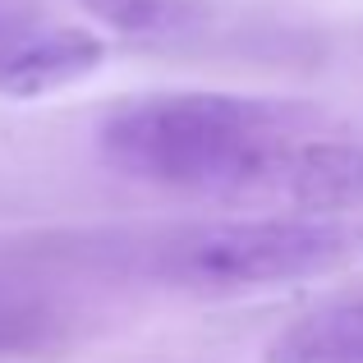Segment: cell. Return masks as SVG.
Instances as JSON below:
<instances>
[{"instance_id":"cell-1","label":"cell","mask_w":363,"mask_h":363,"mask_svg":"<svg viewBox=\"0 0 363 363\" xmlns=\"http://www.w3.org/2000/svg\"><path fill=\"white\" fill-rule=\"evenodd\" d=\"M313 129L299 101L244 92H152L111 111L101 152L129 179L175 194L253 203L276 143Z\"/></svg>"},{"instance_id":"cell-2","label":"cell","mask_w":363,"mask_h":363,"mask_svg":"<svg viewBox=\"0 0 363 363\" xmlns=\"http://www.w3.org/2000/svg\"><path fill=\"white\" fill-rule=\"evenodd\" d=\"M354 253V235L322 212L248 216L194 225L157 248L152 272L184 290L240 294L336 272Z\"/></svg>"},{"instance_id":"cell-3","label":"cell","mask_w":363,"mask_h":363,"mask_svg":"<svg viewBox=\"0 0 363 363\" xmlns=\"http://www.w3.org/2000/svg\"><path fill=\"white\" fill-rule=\"evenodd\" d=\"M106 60V42L92 28L46 23L0 9V92L5 97H46L92 79Z\"/></svg>"},{"instance_id":"cell-4","label":"cell","mask_w":363,"mask_h":363,"mask_svg":"<svg viewBox=\"0 0 363 363\" xmlns=\"http://www.w3.org/2000/svg\"><path fill=\"white\" fill-rule=\"evenodd\" d=\"M267 363H363V299L303 313L267 345Z\"/></svg>"},{"instance_id":"cell-5","label":"cell","mask_w":363,"mask_h":363,"mask_svg":"<svg viewBox=\"0 0 363 363\" xmlns=\"http://www.w3.org/2000/svg\"><path fill=\"white\" fill-rule=\"evenodd\" d=\"M69 340V313L37 290L0 285V363L46 359Z\"/></svg>"},{"instance_id":"cell-6","label":"cell","mask_w":363,"mask_h":363,"mask_svg":"<svg viewBox=\"0 0 363 363\" xmlns=\"http://www.w3.org/2000/svg\"><path fill=\"white\" fill-rule=\"evenodd\" d=\"M101 28H116L138 42H175L203 23L198 0H79Z\"/></svg>"}]
</instances>
